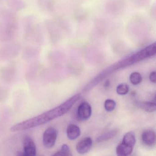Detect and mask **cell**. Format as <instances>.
Wrapping results in <instances>:
<instances>
[{"label": "cell", "mask_w": 156, "mask_h": 156, "mask_svg": "<svg viewBox=\"0 0 156 156\" xmlns=\"http://www.w3.org/2000/svg\"><path fill=\"white\" fill-rule=\"evenodd\" d=\"M109 85H110V83H109V80H107L105 83V87H108V86H109Z\"/></svg>", "instance_id": "ffe728a7"}, {"label": "cell", "mask_w": 156, "mask_h": 156, "mask_svg": "<svg viewBox=\"0 0 156 156\" xmlns=\"http://www.w3.org/2000/svg\"><path fill=\"white\" fill-rule=\"evenodd\" d=\"M18 30L16 18L13 14L7 12L4 15V21L0 24V40L10 41L15 37Z\"/></svg>", "instance_id": "3957f363"}, {"label": "cell", "mask_w": 156, "mask_h": 156, "mask_svg": "<svg viewBox=\"0 0 156 156\" xmlns=\"http://www.w3.org/2000/svg\"><path fill=\"white\" fill-rule=\"evenodd\" d=\"M129 91L128 85L126 83H122L119 85L116 88V92L119 95H126Z\"/></svg>", "instance_id": "e0dca14e"}, {"label": "cell", "mask_w": 156, "mask_h": 156, "mask_svg": "<svg viewBox=\"0 0 156 156\" xmlns=\"http://www.w3.org/2000/svg\"><path fill=\"white\" fill-rule=\"evenodd\" d=\"M57 137V131L53 127H50L44 131L43 137L44 145L46 147H52L56 142Z\"/></svg>", "instance_id": "5b68a950"}, {"label": "cell", "mask_w": 156, "mask_h": 156, "mask_svg": "<svg viewBox=\"0 0 156 156\" xmlns=\"http://www.w3.org/2000/svg\"><path fill=\"white\" fill-rule=\"evenodd\" d=\"M117 133V130H113L109 132L105 133L102 134L100 136L97 138L96 141L98 142H102V141H106L114 137L116 135Z\"/></svg>", "instance_id": "5bb4252c"}, {"label": "cell", "mask_w": 156, "mask_h": 156, "mask_svg": "<svg viewBox=\"0 0 156 156\" xmlns=\"http://www.w3.org/2000/svg\"><path fill=\"white\" fill-rule=\"evenodd\" d=\"M156 72H151L150 75L149 79L152 83H156Z\"/></svg>", "instance_id": "d6986e66"}, {"label": "cell", "mask_w": 156, "mask_h": 156, "mask_svg": "<svg viewBox=\"0 0 156 156\" xmlns=\"http://www.w3.org/2000/svg\"><path fill=\"white\" fill-rule=\"evenodd\" d=\"M66 134L69 139L71 140L76 139L80 136L81 134L80 128L74 124L69 125L66 130Z\"/></svg>", "instance_id": "30bf717a"}, {"label": "cell", "mask_w": 156, "mask_h": 156, "mask_svg": "<svg viewBox=\"0 0 156 156\" xmlns=\"http://www.w3.org/2000/svg\"><path fill=\"white\" fill-rule=\"evenodd\" d=\"M25 37L27 41L34 43H42L43 34L38 24L32 23L31 21L27 24L25 30Z\"/></svg>", "instance_id": "277c9868"}, {"label": "cell", "mask_w": 156, "mask_h": 156, "mask_svg": "<svg viewBox=\"0 0 156 156\" xmlns=\"http://www.w3.org/2000/svg\"><path fill=\"white\" fill-rule=\"evenodd\" d=\"M136 140L135 134L132 132H129L125 134L123 137L122 143L133 147L135 146Z\"/></svg>", "instance_id": "4fadbf2b"}, {"label": "cell", "mask_w": 156, "mask_h": 156, "mask_svg": "<svg viewBox=\"0 0 156 156\" xmlns=\"http://www.w3.org/2000/svg\"><path fill=\"white\" fill-rule=\"evenodd\" d=\"M141 138L144 144L148 146H152L156 142V134L153 130L147 129L142 133Z\"/></svg>", "instance_id": "9c48e42d"}, {"label": "cell", "mask_w": 156, "mask_h": 156, "mask_svg": "<svg viewBox=\"0 0 156 156\" xmlns=\"http://www.w3.org/2000/svg\"><path fill=\"white\" fill-rule=\"evenodd\" d=\"M80 97V94H76L60 105L39 115L25 120V127L29 129L36 127L63 115L71 109Z\"/></svg>", "instance_id": "6da1fadb"}, {"label": "cell", "mask_w": 156, "mask_h": 156, "mask_svg": "<svg viewBox=\"0 0 156 156\" xmlns=\"http://www.w3.org/2000/svg\"><path fill=\"white\" fill-rule=\"evenodd\" d=\"M54 156H72L69 146L66 144H64L61 148V150L54 154Z\"/></svg>", "instance_id": "2e32d148"}, {"label": "cell", "mask_w": 156, "mask_h": 156, "mask_svg": "<svg viewBox=\"0 0 156 156\" xmlns=\"http://www.w3.org/2000/svg\"><path fill=\"white\" fill-rule=\"evenodd\" d=\"M116 106V103L112 99H107L105 101V109L108 112L113 111L115 109Z\"/></svg>", "instance_id": "ac0fdd59"}, {"label": "cell", "mask_w": 156, "mask_h": 156, "mask_svg": "<svg viewBox=\"0 0 156 156\" xmlns=\"http://www.w3.org/2000/svg\"><path fill=\"white\" fill-rule=\"evenodd\" d=\"M142 76L139 73L134 72L130 74L129 80L132 84L136 85L141 83L142 81Z\"/></svg>", "instance_id": "9a60e30c"}, {"label": "cell", "mask_w": 156, "mask_h": 156, "mask_svg": "<svg viewBox=\"0 0 156 156\" xmlns=\"http://www.w3.org/2000/svg\"><path fill=\"white\" fill-rule=\"evenodd\" d=\"M136 105L140 108L148 112H153L156 109V104L152 102H138Z\"/></svg>", "instance_id": "7c38bea8"}, {"label": "cell", "mask_w": 156, "mask_h": 156, "mask_svg": "<svg viewBox=\"0 0 156 156\" xmlns=\"http://www.w3.org/2000/svg\"><path fill=\"white\" fill-rule=\"evenodd\" d=\"M93 145V140L90 137H86L80 140L76 146V150L78 153L85 154L89 151Z\"/></svg>", "instance_id": "ba28073f"}, {"label": "cell", "mask_w": 156, "mask_h": 156, "mask_svg": "<svg viewBox=\"0 0 156 156\" xmlns=\"http://www.w3.org/2000/svg\"><path fill=\"white\" fill-rule=\"evenodd\" d=\"M156 44H151L126 59L119 61L115 64L113 65L111 67L108 68V70L109 73H113L118 69L124 68L135 63L145 60L154 55L156 54Z\"/></svg>", "instance_id": "7a4b0ae2"}, {"label": "cell", "mask_w": 156, "mask_h": 156, "mask_svg": "<svg viewBox=\"0 0 156 156\" xmlns=\"http://www.w3.org/2000/svg\"><path fill=\"white\" fill-rule=\"evenodd\" d=\"M23 146L25 156H35L36 147L34 141L30 136H26L23 140Z\"/></svg>", "instance_id": "52a82bcc"}, {"label": "cell", "mask_w": 156, "mask_h": 156, "mask_svg": "<svg viewBox=\"0 0 156 156\" xmlns=\"http://www.w3.org/2000/svg\"><path fill=\"white\" fill-rule=\"evenodd\" d=\"M92 114V108L89 103L83 102L80 104L77 109V115L81 120L88 119Z\"/></svg>", "instance_id": "8992f818"}, {"label": "cell", "mask_w": 156, "mask_h": 156, "mask_svg": "<svg viewBox=\"0 0 156 156\" xmlns=\"http://www.w3.org/2000/svg\"><path fill=\"white\" fill-rule=\"evenodd\" d=\"M133 151V147L126 145L123 143H120L116 148V153L119 156H126L130 155Z\"/></svg>", "instance_id": "8fae6325"}]
</instances>
